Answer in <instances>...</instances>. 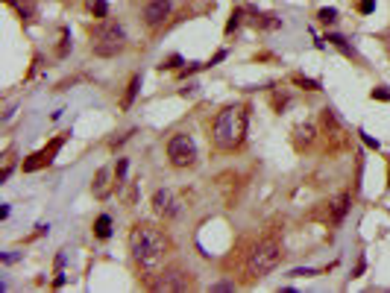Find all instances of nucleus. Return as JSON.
Returning <instances> with one entry per match:
<instances>
[{"instance_id": "1", "label": "nucleus", "mask_w": 390, "mask_h": 293, "mask_svg": "<svg viewBox=\"0 0 390 293\" xmlns=\"http://www.w3.org/2000/svg\"><path fill=\"white\" fill-rule=\"evenodd\" d=\"M214 147L217 150H238L247 138V109L244 106H229L214 117V129H211Z\"/></svg>"}, {"instance_id": "2", "label": "nucleus", "mask_w": 390, "mask_h": 293, "mask_svg": "<svg viewBox=\"0 0 390 293\" xmlns=\"http://www.w3.org/2000/svg\"><path fill=\"white\" fill-rule=\"evenodd\" d=\"M129 249H132V258H135L141 267L153 270V267H159V264L164 261L167 238H164L159 229H153V226H135L132 235H129Z\"/></svg>"}, {"instance_id": "3", "label": "nucleus", "mask_w": 390, "mask_h": 293, "mask_svg": "<svg viewBox=\"0 0 390 293\" xmlns=\"http://www.w3.org/2000/svg\"><path fill=\"white\" fill-rule=\"evenodd\" d=\"M126 47V32L117 21H103L94 32H91V50L94 56H103V59H112L117 56L120 50Z\"/></svg>"}, {"instance_id": "4", "label": "nucleus", "mask_w": 390, "mask_h": 293, "mask_svg": "<svg viewBox=\"0 0 390 293\" xmlns=\"http://www.w3.org/2000/svg\"><path fill=\"white\" fill-rule=\"evenodd\" d=\"M279 261H282L279 244L264 241V244H258V247L252 249V255H250V261H247V273H250L252 279H264V276H270V273L279 267Z\"/></svg>"}, {"instance_id": "5", "label": "nucleus", "mask_w": 390, "mask_h": 293, "mask_svg": "<svg viewBox=\"0 0 390 293\" xmlns=\"http://www.w3.org/2000/svg\"><path fill=\"white\" fill-rule=\"evenodd\" d=\"M167 158L173 167H191L197 161V141L188 132H176L167 141Z\"/></svg>"}, {"instance_id": "6", "label": "nucleus", "mask_w": 390, "mask_h": 293, "mask_svg": "<svg viewBox=\"0 0 390 293\" xmlns=\"http://www.w3.org/2000/svg\"><path fill=\"white\" fill-rule=\"evenodd\" d=\"M153 211L159 214V217H179L182 214V200L170 191V188H159L156 194H153Z\"/></svg>"}, {"instance_id": "7", "label": "nucleus", "mask_w": 390, "mask_h": 293, "mask_svg": "<svg viewBox=\"0 0 390 293\" xmlns=\"http://www.w3.org/2000/svg\"><path fill=\"white\" fill-rule=\"evenodd\" d=\"M62 144H65V135H59V138H53L50 141V147H44V150H38L35 156H29L26 161H23V170L26 173H32V170H38V167H47L50 161H53V156L62 150Z\"/></svg>"}, {"instance_id": "8", "label": "nucleus", "mask_w": 390, "mask_h": 293, "mask_svg": "<svg viewBox=\"0 0 390 293\" xmlns=\"http://www.w3.org/2000/svg\"><path fill=\"white\" fill-rule=\"evenodd\" d=\"M194 285V279H191V273H185V270H179V267H170V270H164V279L156 285L159 291H188Z\"/></svg>"}, {"instance_id": "9", "label": "nucleus", "mask_w": 390, "mask_h": 293, "mask_svg": "<svg viewBox=\"0 0 390 293\" xmlns=\"http://www.w3.org/2000/svg\"><path fill=\"white\" fill-rule=\"evenodd\" d=\"M167 15H170V0H150V3L144 6V21H147V26H159Z\"/></svg>"}, {"instance_id": "10", "label": "nucleus", "mask_w": 390, "mask_h": 293, "mask_svg": "<svg viewBox=\"0 0 390 293\" xmlns=\"http://www.w3.org/2000/svg\"><path fill=\"white\" fill-rule=\"evenodd\" d=\"M349 203H352L349 194H338V197L332 200V223H344V217H346V211H349Z\"/></svg>"}, {"instance_id": "11", "label": "nucleus", "mask_w": 390, "mask_h": 293, "mask_svg": "<svg viewBox=\"0 0 390 293\" xmlns=\"http://www.w3.org/2000/svg\"><path fill=\"white\" fill-rule=\"evenodd\" d=\"M138 91H141V73H135V76L129 79V85H126V94H123V109H132V103H135Z\"/></svg>"}, {"instance_id": "12", "label": "nucleus", "mask_w": 390, "mask_h": 293, "mask_svg": "<svg viewBox=\"0 0 390 293\" xmlns=\"http://www.w3.org/2000/svg\"><path fill=\"white\" fill-rule=\"evenodd\" d=\"M94 235L103 238V241L112 235V217H109V214H100V217H97V223H94Z\"/></svg>"}, {"instance_id": "13", "label": "nucleus", "mask_w": 390, "mask_h": 293, "mask_svg": "<svg viewBox=\"0 0 390 293\" xmlns=\"http://www.w3.org/2000/svg\"><path fill=\"white\" fill-rule=\"evenodd\" d=\"M106 179H109V167H103V170L97 173V182H94V194H97V197H106V194H109Z\"/></svg>"}, {"instance_id": "14", "label": "nucleus", "mask_w": 390, "mask_h": 293, "mask_svg": "<svg viewBox=\"0 0 390 293\" xmlns=\"http://www.w3.org/2000/svg\"><path fill=\"white\" fill-rule=\"evenodd\" d=\"M329 41H332V44H335V47H338V50H344V53H346V56H355V47H349V44H346V38H344V35H335V32H332V35H329Z\"/></svg>"}, {"instance_id": "15", "label": "nucleus", "mask_w": 390, "mask_h": 293, "mask_svg": "<svg viewBox=\"0 0 390 293\" xmlns=\"http://www.w3.org/2000/svg\"><path fill=\"white\" fill-rule=\"evenodd\" d=\"M91 12H94L100 21H106V18H109V3H106V0H91Z\"/></svg>"}, {"instance_id": "16", "label": "nucleus", "mask_w": 390, "mask_h": 293, "mask_svg": "<svg viewBox=\"0 0 390 293\" xmlns=\"http://www.w3.org/2000/svg\"><path fill=\"white\" fill-rule=\"evenodd\" d=\"M241 18H244V12H241V9H235V12H232V18H229V23H226V32H235V29L241 26Z\"/></svg>"}, {"instance_id": "17", "label": "nucleus", "mask_w": 390, "mask_h": 293, "mask_svg": "<svg viewBox=\"0 0 390 293\" xmlns=\"http://www.w3.org/2000/svg\"><path fill=\"white\" fill-rule=\"evenodd\" d=\"M126 167H129V161H126V158H117V170H115L117 185H123V179H126Z\"/></svg>"}, {"instance_id": "18", "label": "nucleus", "mask_w": 390, "mask_h": 293, "mask_svg": "<svg viewBox=\"0 0 390 293\" xmlns=\"http://www.w3.org/2000/svg\"><path fill=\"white\" fill-rule=\"evenodd\" d=\"M297 135H299V141L311 144V141H314V126H299V129H297Z\"/></svg>"}, {"instance_id": "19", "label": "nucleus", "mask_w": 390, "mask_h": 293, "mask_svg": "<svg viewBox=\"0 0 390 293\" xmlns=\"http://www.w3.org/2000/svg\"><path fill=\"white\" fill-rule=\"evenodd\" d=\"M320 21L323 23H335L338 21V9H320Z\"/></svg>"}, {"instance_id": "20", "label": "nucleus", "mask_w": 390, "mask_h": 293, "mask_svg": "<svg viewBox=\"0 0 390 293\" xmlns=\"http://www.w3.org/2000/svg\"><path fill=\"white\" fill-rule=\"evenodd\" d=\"M373 100H385V103H388V100H390V88H385V85L373 88Z\"/></svg>"}, {"instance_id": "21", "label": "nucleus", "mask_w": 390, "mask_h": 293, "mask_svg": "<svg viewBox=\"0 0 390 293\" xmlns=\"http://www.w3.org/2000/svg\"><path fill=\"white\" fill-rule=\"evenodd\" d=\"M179 65H182V56H170V59H167V62H161L159 68L164 70V68H179Z\"/></svg>"}, {"instance_id": "22", "label": "nucleus", "mask_w": 390, "mask_h": 293, "mask_svg": "<svg viewBox=\"0 0 390 293\" xmlns=\"http://www.w3.org/2000/svg\"><path fill=\"white\" fill-rule=\"evenodd\" d=\"M358 135H361V141H364L367 147H373V150H379V147H382V144H379V141H376L373 135H367V132H358Z\"/></svg>"}, {"instance_id": "23", "label": "nucleus", "mask_w": 390, "mask_h": 293, "mask_svg": "<svg viewBox=\"0 0 390 293\" xmlns=\"http://www.w3.org/2000/svg\"><path fill=\"white\" fill-rule=\"evenodd\" d=\"M358 9H361L364 15H370V12L376 9V0H361V3H358Z\"/></svg>"}, {"instance_id": "24", "label": "nucleus", "mask_w": 390, "mask_h": 293, "mask_svg": "<svg viewBox=\"0 0 390 293\" xmlns=\"http://www.w3.org/2000/svg\"><path fill=\"white\" fill-rule=\"evenodd\" d=\"M211 291L226 293V291H235V285H232V282H217V285H211Z\"/></svg>"}, {"instance_id": "25", "label": "nucleus", "mask_w": 390, "mask_h": 293, "mask_svg": "<svg viewBox=\"0 0 390 293\" xmlns=\"http://www.w3.org/2000/svg\"><path fill=\"white\" fill-rule=\"evenodd\" d=\"M65 273H62V267H59V273H56V279H53V288H65Z\"/></svg>"}, {"instance_id": "26", "label": "nucleus", "mask_w": 390, "mask_h": 293, "mask_svg": "<svg viewBox=\"0 0 390 293\" xmlns=\"http://www.w3.org/2000/svg\"><path fill=\"white\" fill-rule=\"evenodd\" d=\"M291 276H317V270L314 267H305V270H294Z\"/></svg>"}, {"instance_id": "27", "label": "nucleus", "mask_w": 390, "mask_h": 293, "mask_svg": "<svg viewBox=\"0 0 390 293\" xmlns=\"http://www.w3.org/2000/svg\"><path fill=\"white\" fill-rule=\"evenodd\" d=\"M9 173H12V164H6V167H3V173H0V182H6V179H9Z\"/></svg>"}, {"instance_id": "28", "label": "nucleus", "mask_w": 390, "mask_h": 293, "mask_svg": "<svg viewBox=\"0 0 390 293\" xmlns=\"http://www.w3.org/2000/svg\"><path fill=\"white\" fill-rule=\"evenodd\" d=\"M18 261V255L15 252H9V255H3V264H15Z\"/></svg>"}]
</instances>
